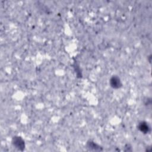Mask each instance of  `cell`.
<instances>
[{"instance_id": "obj_1", "label": "cell", "mask_w": 152, "mask_h": 152, "mask_svg": "<svg viewBox=\"0 0 152 152\" xmlns=\"http://www.w3.org/2000/svg\"><path fill=\"white\" fill-rule=\"evenodd\" d=\"M13 144L16 148L20 150H23L24 148V141L20 137H14L13 139Z\"/></svg>"}, {"instance_id": "obj_2", "label": "cell", "mask_w": 152, "mask_h": 152, "mask_svg": "<svg viewBox=\"0 0 152 152\" xmlns=\"http://www.w3.org/2000/svg\"><path fill=\"white\" fill-rule=\"evenodd\" d=\"M110 84H111V86L115 89L120 88L122 85L120 78H118V77H116V76H114L111 79Z\"/></svg>"}, {"instance_id": "obj_3", "label": "cell", "mask_w": 152, "mask_h": 152, "mask_svg": "<svg viewBox=\"0 0 152 152\" xmlns=\"http://www.w3.org/2000/svg\"><path fill=\"white\" fill-rule=\"evenodd\" d=\"M138 129L140 130V131L141 132H142L144 134L148 133L150 130V128L146 122H141V123H140V124L138 125Z\"/></svg>"}]
</instances>
